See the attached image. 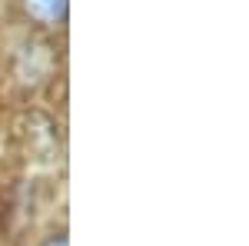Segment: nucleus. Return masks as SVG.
Instances as JSON below:
<instances>
[{
    "label": "nucleus",
    "mask_w": 249,
    "mask_h": 246,
    "mask_svg": "<svg viewBox=\"0 0 249 246\" xmlns=\"http://www.w3.org/2000/svg\"><path fill=\"white\" fill-rule=\"evenodd\" d=\"M30 10L47 20H57L63 14V0H30Z\"/></svg>",
    "instance_id": "f257e3e1"
}]
</instances>
